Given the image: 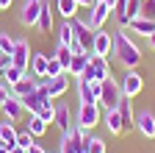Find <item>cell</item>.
Instances as JSON below:
<instances>
[{"mask_svg": "<svg viewBox=\"0 0 155 153\" xmlns=\"http://www.w3.org/2000/svg\"><path fill=\"white\" fill-rule=\"evenodd\" d=\"M83 150H86V153H105V142H103L100 137H86Z\"/></svg>", "mask_w": 155, "mask_h": 153, "instance_id": "f546056e", "label": "cell"}, {"mask_svg": "<svg viewBox=\"0 0 155 153\" xmlns=\"http://www.w3.org/2000/svg\"><path fill=\"white\" fill-rule=\"evenodd\" d=\"M103 3H105V6H108V9H111V11H114V9H116V0H103Z\"/></svg>", "mask_w": 155, "mask_h": 153, "instance_id": "ab89813d", "label": "cell"}, {"mask_svg": "<svg viewBox=\"0 0 155 153\" xmlns=\"http://www.w3.org/2000/svg\"><path fill=\"white\" fill-rule=\"evenodd\" d=\"M0 111L6 114V120L17 123V120H19V114H22L25 109H22V100H19V98H14V95H11V98H8V100H6L3 106H0Z\"/></svg>", "mask_w": 155, "mask_h": 153, "instance_id": "d6986e66", "label": "cell"}, {"mask_svg": "<svg viewBox=\"0 0 155 153\" xmlns=\"http://www.w3.org/2000/svg\"><path fill=\"white\" fill-rule=\"evenodd\" d=\"M97 123H100V106L97 103H81L78 106V128H83V131H91Z\"/></svg>", "mask_w": 155, "mask_h": 153, "instance_id": "5b68a950", "label": "cell"}, {"mask_svg": "<svg viewBox=\"0 0 155 153\" xmlns=\"http://www.w3.org/2000/svg\"><path fill=\"white\" fill-rule=\"evenodd\" d=\"M31 45L25 39H14V50H11V64L19 70H28L31 67Z\"/></svg>", "mask_w": 155, "mask_h": 153, "instance_id": "ba28073f", "label": "cell"}, {"mask_svg": "<svg viewBox=\"0 0 155 153\" xmlns=\"http://www.w3.org/2000/svg\"><path fill=\"white\" fill-rule=\"evenodd\" d=\"M78 0H55V11L64 17V20H72V17L78 14Z\"/></svg>", "mask_w": 155, "mask_h": 153, "instance_id": "7402d4cb", "label": "cell"}, {"mask_svg": "<svg viewBox=\"0 0 155 153\" xmlns=\"http://www.w3.org/2000/svg\"><path fill=\"white\" fill-rule=\"evenodd\" d=\"M91 3H94V0H78V6H81V9H89Z\"/></svg>", "mask_w": 155, "mask_h": 153, "instance_id": "74e56055", "label": "cell"}, {"mask_svg": "<svg viewBox=\"0 0 155 153\" xmlns=\"http://www.w3.org/2000/svg\"><path fill=\"white\" fill-rule=\"evenodd\" d=\"M108 75H111L108 56H94V53H91V59H89V67L83 70V75H81V78L91 84V81H105Z\"/></svg>", "mask_w": 155, "mask_h": 153, "instance_id": "3957f363", "label": "cell"}, {"mask_svg": "<svg viewBox=\"0 0 155 153\" xmlns=\"http://www.w3.org/2000/svg\"><path fill=\"white\" fill-rule=\"evenodd\" d=\"M36 28L42 31L45 36H47V33H53V6L47 3V0H42V14H39Z\"/></svg>", "mask_w": 155, "mask_h": 153, "instance_id": "ac0fdd59", "label": "cell"}, {"mask_svg": "<svg viewBox=\"0 0 155 153\" xmlns=\"http://www.w3.org/2000/svg\"><path fill=\"white\" fill-rule=\"evenodd\" d=\"M147 42H150V47L155 50V33H150V36H147Z\"/></svg>", "mask_w": 155, "mask_h": 153, "instance_id": "60d3db41", "label": "cell"}, {"mask_svg": "<svg viewBox=\"0 0 155 153\" xmlns=\"http://www.w3.org/2000/svg\"><path fill=\"white\" fill-rule=\"evenodd\" d=\"M11 3H14V0H0V11H3V9H11Z\"/></svg>", "mask_w": 155, "mask_h": 153, "instance_id": "8d00e7d4", "label": "cell"}, {"mask_svg": "<svg viewBox=\"0 0 155 153\" xmlns=\"http://www.w3.org/2000/svg\"><path fill=\"white\" fill-rule=\"evenodd\" d=\"M0 39H3V33H0Z\"/></svg>", "mask_w": 155, "mask_h": 153, "instance_id": "7bdbcfd3", "label": "cell"}, {"mask_svg": "<svg viewBox=\"0 0 155 153\" xmlns=\"http://www.w3.org/2000/svg\"><path fill=\"white\" fill-rule=\"evenodd\" d=\"M0 50H3L6 56H11V50H14V39L8 33H3V39H0Z\"/></svg>", "mask_w": 155, "mask_h": 153, "instance_id": "836d02e7", "label": "cell"}, {"mask_svg": "<svg viewBox=\"0 0 155 153\" xmlns=\"http://www.w3.org/2000/svg\"><path fill=\"white\" fill-rule=\"evenodd\" d=\"M67 89H69V75H67V72L58 75V78H50V81H47V95H50L53 100H58Z\"/></svg>", "mask_w": 155, "mask_h": 153, "instance_id": "2e32d148", "label": "cell"}, {"mask_svg": "<svg viewBox=\"0 0 155 153\" xmlns=\"http://www.w3.org/2000/svg\"><path fill=\"white\" fill-rule=\"evenodd\" d=\"M39 14H42V0H28V3L22 6V14H19V20H22V25H28V28H36Z\"/></svg>", "mask_w": 155, "mask_h": 153, "instance_id": "4fadbf2b", "label": "cell"}, {"mask_svg": "<svg viewBox=\"0 0 155 153\" xmlns=\"http://www.w3.org/2000/svg\"><path fill=\"white\" fill-rule=\"evenodd\" d=\"M116 111H119V117H122V134L133 131V128H136V111H133V98L122 95V100H119V106H116Z\"/></svg>", "mask_w": 155, "mask_h": 153, "instance_id": "9c48e42d", "label": "cell"}, {"mask_svg": "<svg viewBox=\"0 0 155 153\" xmlns=\"http://www.w3.org/2000/svg\"><path fill=\"white\" fill-rule=\"evenodd\" d=\"M53 125L58 128V131H69L75 123H72V109L67 106V103H55V117H53Z\"/></svg>", "mask_w": 155, "mask_h": 153, "instance_id": "5bb4252c", "label": "cell"}, {"mask_svg": "<svg viewBox=\"0 0 155 153\" xmlns=\"http://www.w3.org/2000/svg\"><path fill=\"white\" fill-rule=\"evenodd\" d=\"M86 137H89V131L72 125L69 131H64V137H61V153H81Z\"/></svg>", "mask_w": 155, "mask_h": 153, "instance_id": "277c9868", "label": "cell"}, {"mask_svg": "<svg viewBox=\"0 0 155 153\" xmlns=\"http://www.w3.org/2000/svg\"><path fill=\"white\" fill-rule=\"evenodd\" d=\"M17 128H14V123L11 120H3V123H0V142H3V145H8V148H14L17 145Z\"/></svg>", "mask_w": 155, "mask_h": 153, "instance_id": "44dd1931", "label": "cell"}, {"mask_svg": "<svg viewBox=\"0 0 155 153\" xmlns=\"http://www.w3.org/2000/svg\"><path fill=\"white\" fill-rule=\"evenodd\" d=\"M139 17L155 20V0H141V11H139Z\"/></svg>", "mask_w": 155, "mask_h": 153, "instance_id": "d6a6232c", "label": "cell"}, {"mask_svg": "<svg viewBox=\"0 0 155 153\" xmlns=\"http://www.w3.org/2000/svg\"><path fill=\"white\" fill-rule=\"evenodd\" d=\"M114 50V33L105 28H94V39H91V53L94 56H111Z\"/></svg>", "mask_w": 155, "mask_h": 153, "instance_id": "52a82bcc", "label": "cell"}, {"mask_svg": "<svg viewBox=\"0 0 155 153\" xmlns=\"http://www.w3.org/2000/svg\"><path fill=\"white\" fill-rule=\"evenodd\" d=\"M136 131L141 134V137H147V139H152L155 137V114L152 111H139L136 114Z\"/></svg>", "mask_w": 155, "mask_h": 153, "instance_id": "7c38bea8", "label": "cell"}, {"mask_svg": "<svg viewBox=\"0 0 155 153\" xmlns=\"http://www.w3.org/2000/svg\"><path fill=\"white\" fill-rule=\"evenodd\" d=\"M3 67H6V64H0V72H3Z\"/></svg>", "mask_w": 155, "mask_h": 153, "instance_id": "b9f144b4", "label": "cell"}, {"mask_svg": "<svg viewBox=\"0 0 155 153\" xmlns=\"http://www.w3.org/2000/svg\"><path fill=\"white\" fill-rule=\"evenodd\" d=\"M33 89H36V75L33 72H25L22 78L11 86V95H14V98H25V95H31Z\"/></svg>", "mask_w": 155, "mask_h": 153, "instance_id": "9a60e30c", "label": "cell"}, {"mask_svg": "<svg viewBox=\"0 0 155 153\" xmlns=\"http://www.w3.org/2000/svg\"><path fill=\"white\" fill-rule=\"evenodd\" d=\"M119 100H122V84L108 75L105 81H100V92H97V106L108 111V109H116V106H119Z\"/></svg>", "mask_w": 155, "mask_h": 153, "instance_id": "7a4b0ae2", "label": "cell"}, {"mask_svg": "<svg viewBox=\"0 0 155 153\" xmlns=\"http://www.w3.org/2000/svg\"><path fill=\"white\" fill-rule=\"evenodd\" d=\"M55 59H58V64H61L64 70H69V64H72V50L67 45H55Z\"/></svg>", "mask_w": 155, "mask_h": 153, "instance_id": "f1b7e54d", "label": "cell"}, {"mask_svg": "<svg viewBox=\"0 0 155 153\" xmlns=\"http://www.w3.org/2000/svg\"><path fill=\"white\" fill-rule=\"evenodd\" d=\"M127 28H130L133 33L150 36V33H155V20H147V17H136V20H130V23H127Z\"/></svg>", "mask_w": 155, "mask_h": 153, "instance_id": "ffe728a7", "label": "cell"}, {"mask_svg": "<svg viewBox=\"0 0 155 153\" xmlns=\"http://www.w3.org/2000/svg\"><path fill=\"white\" fill-rule=\"evenodd\" d=\"M108 17H111V9L103 3V0H94V3L89 6V25L91 28H103L108 23Z\"/></svg>", "mask_w": 155, "mask_h": 153, "instance_id": "8fae6325", "label": "cell"}, {"mask_svg": "<svg viewBox=\"0 0 155 153\" xmlns=\"http://www.w3.org/2000/svg\"><path fill=\"white\" fill-rule=\"evenodd\" d=\"M81 153H86V150H81Z\"/></svg>", "mask_w": 155, "mask_h": 153, "instance_id": "ee69618b", "label": "cell"}, {"mask_svg": "<svg viewBox=\"0 0 155 153\" xmlns=\"http://www.w3.org/2000/svg\"><path fill=\"white\" fill-rule=\"evenodd\" d=\"M33 139H36V137H33V134H31L28 128H25V131H19V134H17V145H19V148H25V150H28V148L33 145Z\"/></svg>", "mask_w": 155, "mask_h": 153, "instance_id": "1f68e13d", "label": "cell"}, {"mask_svg": "<svg viewBox=\"0 0 155 153\" xmlns=\"http://www.w3.org/2000/svg\"><path fill=\"white\" fill-rule=\"evenodd\" d=\"M28 153H47V150H45V148H42V145H36V142H33V145H31V148H28Z\"/></svg>", "mask_w": 155, "mask_h": 153, "instance_id": "d590c367", "label": "cell"}, {"mask_svg": "<svg viewBox=\"0 0 155 153\" xmlns=\"http://www.w3.org/2000/svg\"><path fill=\"white\" fill-rule=\"evenodd\" d=\"M78 100L81 103H97V95H94L91 84L83 81V78H78Z\"/></svg>", "mask_w": 155, "mask_h": 153, "instance_id": "cb8c5ba5", "label": "cell"}, {"mask_svg": "<svg viewBox=\"0 0 155 153\" xmlns=\"http://www.w3.org/2000/svg\"><path fill=\"white\" fill-rule=\"evenodd\" d=\"M8 153H28V150H25V148H19V145H14V148H11Z\"/></svg>", "mask_w": 155, "mask_h": 153, "instance_id": "f35d334b", "label": "cell"}, {"mask_svg": "<svg viewBox=\"0 0 155 153\" xmlns=\"http://www.w3.org/2000/svg\"><path fill=\"white\" fill-rule=\"evenodd\" d=\"M69 23H72V33H75V39L81 42V45H83L86 50H91V39H94V28L89 25V17H86V20H81V17L75 14V17H72Z\"/></svg>", "mask_w": 155, "mask_h": 153, "instance_id": "8992f818", "label": "cell"}, {"mask_svg": "<svg viewBox=\"0 0 155 153\" xmlns=\"http://www.w3.org/2000/svg\"><path fill=\"white\" fill-rule=\"evenodd\" d=\"M72 39H75V33H72V23L64 20L61 25H58V31H55V45H67V47H69Z\"/></svg>", "mask_w": 155, "mask_h": 153, "instance_id": "d4e9b609", "label": "cell"}, {"mask_svg": "<svg viewBox=\"0 0 155 153\" xmlns=\"http://www.w3.org/2000/svg\"><path fill=\"white\" fill-rule=\"evenodd\" d=\"M31 134H33V137H42V134L47 131V123L42 120V117H36V114H31V117H28V125H25Z\"/></svg>", "mask_w": 155, "mask_h": 153, "instance_id": "83f0119b", "label": "cell"}, {"mask_svg": "<svg viewBox=\"0 0 155 153\" xmlns=\"http://www.w3.org/2000/svg\"><path fill=\"white\" fill-rule=\"evenodd\" d=\"M64 72H67V70L58 64V59H55V56H50V59H47V78H58V75H64Z\"/></svg>", "mask_w": 155, "mask_h": 153, "instance_id": "4dcf8cb0", "label": "cell"}, {"mask_svg": "<svg viewBox=\"0 0 155 153\" xmlns=\"http://www.w3.org/2000/svg\"><path fill=\"white\" fill-rule=\"evenodd\" d=\"M47 59L50 56H45V53H33L31 56V72L33 75H47Z\"/></svg>", "mask_w": 155, "mask_h": 153, "instance_id": "4316f807", "label": "cell"}, {"mask_svg": "<svg viewBox=\"0 0 155 153\" xmlns=\"http://www.w3.org/2000/svg\"><path fill=\"white\" fill-rule=\"evenodd\" d=\"M111 56L125 70H136V67L141 64V50H139V45L130 39V33L125 28H119V31L114 33V50H111Z\"/></svg>", "mask_w": 155, "mask_h": 153, "instance_id": "6da1fadb", "label": "cell"}, {"mask_svg": "<svg viewBox=\"0 0 155 153\" xmlns=\"http://www.w3.org/2000/svg\"><path fill=\"white\" fill-rule=\"evenodd\" d=\"M25 72H28V70H19V67H14V64H6V67H3V72H0V78H3L8 86H14V84L22 78Z\"/></svg>", "mask_w": 155, "mask_h": 153, "instance_id": "484cf974", "label": "cell"}, {"mask_svg": "<svg viewBox=\"0 0 155 153\" xmlns=\"http://www.w3.org/2000/svg\"><path fill=\"white\" fill-rule=\"evenodd\" d=\"M105 128L111 134H116V137H122V117H119V111H116V109H108L105 111Z\"/></svg>", "mask_w": 155, "mask_h": 153, "instance_id": "603a6c76", "label": "cell"}, {"mask_svg": "<svg viewBox=\"0 0 155 153\" xmlns=\"http://www.w3.org/2000/svg\"><path fill=\"white\" fill-rule=\"evenodd\" d=\"M8 98H11V92H8V86H6V84H0V106H3V103H6Z\"/></svg>", "mask_w": 155, "mask_h": 153, "instance_id": "e575fe53", "label": "cell"}, {"mask_svg": "<svg viewBox=\"0 0 155 153\" xmlns=\"http://www.w3.org/2000/svg\"><path fill=\"white\" fill-rule=\"evenodd\" d=\"M144 89V78L136 70H127L122 75V95H127V98H136V95H141Z\"/></svg>", "mask_w": 155, "mask_h": 153, "instance_id": "30bf717a", "label": "cell"}, {"mask_svg": "<svg viewBox=\"0 0 155 153\" xmlns=\"http://www.w3.org/2000/svg\"><path fill=\"white\" fill-rule=\"evenodd\" d=\"M89 59H91V50H86V53H81V56H72V64H69L67 75H69V78H81L83 70L89 67Z\"/></svg>", "mask_w": 155, "mask_h": 153, "instance_id": "e0dca14e", "label": "cell"}]
</instances>
